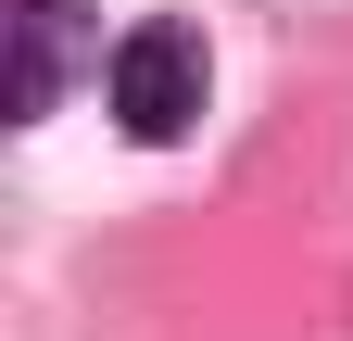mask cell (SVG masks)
<instances>
[{"mask_svg": "<svg viewBox=\"0 0 353 341\" xmlns=\"http://www.w3.org/2000/svg\"><path fill=\"white\" fill-rule=\"evenodd\" d=\"M202 89H214V51H202L190 13H139V26L114 38V64H101V114L139 152H176V139H190V126H202Z\"/></svg>", "mask_w": 353, "mask_h": 341, "instance_id": "6da1fadb", "label": "cell"}, {"mask_svg": "<svg viewBox=\"0 0 353 341\" xmlns=\"http://www.w3.org/2000/svg\"><path fill=\"white\" fill-rule=\"evenodd\" d=\"M0 114L13 126H38L63 89H76V64H114L101 51V26H88V0H0Z\"/></svg>", "mask_w": 353, "mask_h": 341, "instance_id": "7a4b0ae2", "label": "cell"}]
</instances>
